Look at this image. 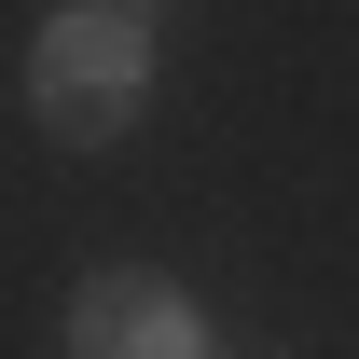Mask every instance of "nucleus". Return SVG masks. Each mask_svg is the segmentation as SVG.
Segmentation results:
<instances>
[{
	"label": "nucleus",
	"mask_w": 359,
	"mask_h": 359,
	"mask_svg": "<svg viewBox=\"0 0 359 359\" xmlns=\"http://www.w3.org/2000/svg\"><path fill=\"white\" fill-rule=\"evenodd\" d=\"M111 14H166V0H111Z\"/></svg>",
	"instance_id": "obj_3"
},
{
	"label": "nucleus",
	"mask_w": 359,
	"mask_h": 359,
	"mask_svg": "<svg viewBox=\"0 0 359 359\" xmlns=\"http://www.w3.org/2000/svg\"><path fill=\"white\" fill-rule=\"evenodd\" d=\"M69 359H208V318H194L180 276L97 263L83 290H69Z\"/></svg>",
	"instance_id": "obj_2"
},
{
	"label": "nucleus",
	"mask_w": 359,
	"mask_h": 359,
	"mask_svg": "<svg viewBox=\"0 0 359 359\" xmlns=\"http://www.w3.org/2000/svg\"><path fill=\"white\" fill-rule=\"evenodd\" d=\"M138 97H152V42H138V14H111V0L55 14L42 42H28V111H42V138H69V152L125 138Z\"/></svg>",
	"instance_id": "obj_1"
}]
</instances>
